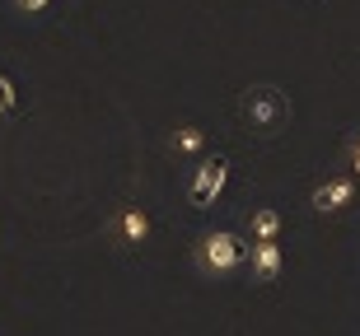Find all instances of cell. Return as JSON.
I'll return each instance as SVG.
<instances>
[{"instance_id":"8992f818","label":"cell","mask_w":360,"mask_h":336,"mask_svg":"<svg viewBox=\"0 0 360 336\" xmlns=\"http://www.w3.org/2000/svg\"><path fill=\"white\" fill-rule=\"evenodd\" d=\"M248 229H253V243H271L281 234V210H271V206H262V210H253V220H248Z\"/></svg>"},{"instance_id":"7a4b0ae2","label":"cell","mask_w":360,"mask_h":336,"mask_svg":"<svg viewBox=\"0 0 360 336\" xmlns=\"http://www.w3.org/2000/svg\"><path fill=\"white\" fill-rule=\"evenodd\" d=\"M243 121L257 126L262 135H276L281 126L290 121V103H285V94L271 89V84H253V89L243 94Z\"/></svg>"},{"instance_id":"8fae6325","label":"cell","mask_w":360,"mask_h":336,"mask_svg":"<svg viewBox=\"0 0 360 336\" xmlns=\"http://www.w3.org/2000/svg\"><path fill=\"white\" fill-rule=\"evenodd\" d=\"M351 168H356V177H360V140L351 145Z\"/></svg>"},{"instance_id":"277c9868","label":"cell","mask_w":360,"mask_h":336,"mask_svg":"<svg viewBox=\"0 0 360 336\" xmlns=\"http://www.w3.org/2000/svg\"><path fill=\"white\" fill-rule=\"evenodd\" d=\"M356 201V177H328L314 187V210L319 215H337V210H347Z\"/></svg>"},{"instance_id":"52a82bcc","label":"cell","mask_w":360,"mask_h":336,"mask_svg":"<svg viewBox=\"0 0 360 336\" xmlns=\"http://www.w3.org/2000/svg\"><path fill=\"white\" fill-rule=\"evenodd\" d=\"M117 234H122V243H141L150 234V220L141 215V210H127V215L117 220Z\"/></svg>"},{"instance_id":"ba28073f","label":"cell","mask_w":360,"mask_h":336,"mask_svg":"<svg viewBox=\"0 0 360 336\" xmlns=\"http://www.w3.org/2000/svg\"><path fill=\"white\" fill-rule=\"evenodd\" d=\"M201 145H206V131H197V126H183L174 135V149H183V154H197Z\"/></svg>"},{"instance_id":"3957f363","label":"cell","mask_w":360,"mask_h":336,"mask_svg":"<svg viewBox=\"0 0 360 336\" xmlns=\"http://www.w3.org/2000/svg\"><path fill=\"white\" fill-rule=\"evenodd\" d=\"M225 182H229V159L225 154L201 159L197 168H192V182H187V201L197 206V210H206V206H215V196L225 191Z\"/></svg>"},{"instance_id":"9c48e42d","label":"cell","mask_w":360,"mask_h":336,"mask_svg":"<svg viewBox=\"0 0 360 336\" xmlns=\"http://www.w3.org/2000/svg\"><path fill=\"white\" fill-rule=\"evenodd\" d=\"M14 108H19V89H14L10 75H0V117H10Z\"/></svg>"},{"instance_id":"30bf717a","label":"cell","mask_w":360,"mask_h":336,"mask_svg":"<svg viewBox=\"0 0 360 336\" xmlns=\"http://www.w3.org/2000/svg\"><path fill=\"white\" fill-rule=\"evenodd\" d=\"M14 5H19V10H28V14H38V10H47L52 0H14Z\"/></svg>"},{"instance_id":"5b68a950","label":"cell","mask_w":360,"mask_h":336,"mask_svg":"<svg viewBox=\"0 0 360 336\" xmlns=\"http://www.w3.org/2000/svg\"><path fill=\"white\" fill-rule=\"evenodd\" d=\"M281 267H285V257H281V243H253V257H248V271H253L257 285H267L281 276Z\"/></svg>"},{"instance_id":"6da1fadb","label":"cell","mask_w":360,"mask_h":336,"mask_svg":"<svg viewBox=\"0 0 360 336\" xmlns=\"http://www.w3.org/2000/svg\"><path fill=\"white\" fill-rule=\"evenodd\" d=\"M248 257H253V248L239 234H229V229H215V234H206L197 243V267L211 271V276H229V271L248 267Z\"/></svg>"}]
</instances>
